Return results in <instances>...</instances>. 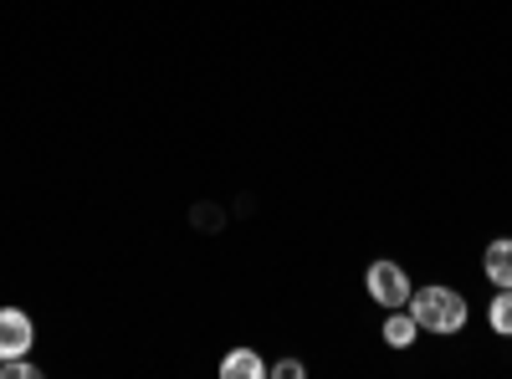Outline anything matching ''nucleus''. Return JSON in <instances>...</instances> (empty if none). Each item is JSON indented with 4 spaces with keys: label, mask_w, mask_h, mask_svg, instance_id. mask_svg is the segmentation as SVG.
Wrapping results in <instances>:
<instances>
[{
    "label": "nucleus",
    "mask_w": 512,
    "mask_h": 379,
    "mask_svg": "<svg viewBox=\"0 0 512 379\" xmlns=\"http://www.w3.org/2000/svg\"><path fill=\"white\" fill-rule=\"evenodd\" d=\"M410 313L425 333H461L466 328V298L451 287H420L410 292Z\"/></svg>",
    "instance_id": "1"
},
{
    "label": "nucleus",
    "mask_w": 512,
    "mask_h": 379,
    "mask_svg": "<svg viewBox=\"0 0 512 379\" xmlns=\"http://www.w3.org/2000/svg\"><path fill=\"white\" fill-rule=\"evenodd\" d=\"M364 287H369V298H374L379 308H405V303H410V292H415L400 262H369Z\"/></svg>",
    "instance_id": "2"
},
{
    "label": "nucleus",
    "mask_w": 512,
    "mask_h": 379,
    "mask_svg": "<svg viewBox=\"0 0 512 379\" xmlns=\"http://www.w3.org/2000/svg\"><path fill=\"white\" fill-rule=\"evenodd\" d=\"M31 339H36L31 313H21V308H0V359L26 354V349H31Z\"/></svg>",
    "instance_id": "3"
},
{
    "label": "nucleus",
    "mask_w": 512,
    "mask_h": 379,
    "mask_svg": "<svg viewBox=\"0 0 512 379\" xmlns=\"http://www.w3.org/2000/svg\"><path fill=\"white\" fill-rule=\"evenodd\" d=\"M420 339V323L410 308H384V344L390 349H410Z\"/></svg>",
    "instance_id": "4"
},
{
    "label": "nucleus",
    "mask_w": 512,
    "mask_h": 379,
    "mask_svg": "<svg viewBox=\"0 0 512 379\" xmlns=\"http://www.w3.org/2000/svg\"><path fill=\"white\" fill-rule=\"evenodd\" d=\"M482 272L492 287H512V241H492L482 251Z\"/></svg>",
    "instance_id": "5"
},
{
    "label": "nucleus",
    "mask_w": 512,
    "mask_h": 379,
    "mask_svg": "<svg viewBox=\"0 0 512 379\" xmlns=\"http://www.w3.org/2000/svg\"><path fill=\"white\" fill-rule=\"evenodd\" d=\"M262 374H267V364L256 359L251 349H231L221 359V379H262Z\"/></svg>",
    "instance_id": "6"
},
{
    "label": "nucleus",
    "mask_w": 512,
    "mask_h": 379,
    "mask_svg": "<svg viewBox=\"0 0 512 379\" xmlns=\"http://www.w3.org/2000/svg\"><path fill=\"white\" fill-rule=\"evenodd\" d=\"M487 323H492L497 333H512V287H497V298H492V308H487Z\"/></svg>",
    "instance_id": "7"
},
{
    "label": "nucleus",
    "mask_w": 512,
    "mask_h": 379,
    "mask_svg": "<svg viewBox=\"0 0 512 379\" xmlns=\"http://www.w3.org/2000/svg\"><path fill=\"white\" fill-rule=\"evenodd\" d=\"M0 379H36V364H31L26 354H16V359H0Z\"/></svg>",
    "instance_id": "8"
},
{
    "label": "nucleus",
    "mask_w": 512,
    "mask_h": 379,
    "mask_svg": "<svg viewBox=\"0 0 512 379\" xmlns=\"http://www.w3.org/2000/svg\"><path fill=\"white\" fill-rule=\"evenodd\" d=\"M272 374H277V379H303L308 369H303V359H282V364H277Z\"/></svg>",
    "instance_id": "9"
}]
</instances>
